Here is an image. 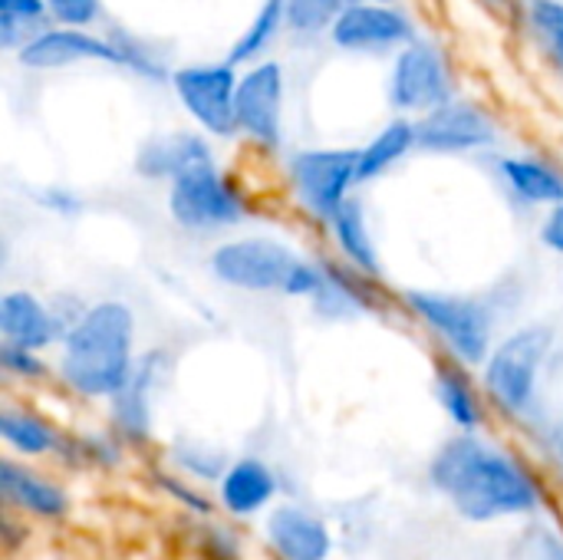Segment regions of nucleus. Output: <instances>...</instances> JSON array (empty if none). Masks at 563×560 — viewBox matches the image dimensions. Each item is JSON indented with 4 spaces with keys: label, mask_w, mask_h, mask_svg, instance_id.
Segmentation results:
<instances>
[{
    "label": "nucleus",
    "mask_w": 563,
    "mask_h": 560,
    "mask_svg": "<svg viewBox=\"0 0 563 560\" xmlns=\"http://www.w3.org/2000/svg\"><path fill=\"white\" fill-rule=\"evenodd\" d=\"M429 479L468 521L528 515L541 505V488L531 472L475 432L452 436L435 452Z\"/></svg>",
    "instance_id": "1"
},
{
    "label": "nucleus",
    "mask_w": 563,
    "mask_h": 560,
    "mask_svg": "<svg viewBox=\"0 0 563 560\" xmlns=\"http://www.w3.org/2000/svg\"><path fill=\"white\" fill-rule=\"evenodd\" d=\"M135 343V310L119 297L92 300L59 340L56 373L82 399H112L139 360Z\"/></svg>",
    "instance_id": "2"
},
{
    "label": "nucleus",
    "mask_w": 563,
    "mask_h": 560,
    "mask_svg": "<svg viewBox=\"0 0 563 560\" xmlns=\"http://www.w3.org/2000/svg\"><path fill=\"white\" fill-rule=\"evenodd\" d=\"M208 271L231 290L277 294L307 304L323 287V264L303 257L294 244L274 234H241L221 241L208 254Z\"/></svg>",
    "instance_id": "3"
},
{
    "label": "nucleus",
    "mask_w": 563,
    "mask_h": 560,
    "mask_svg": "<svg viewBox=\"0 0 563 560\" xmlns=\"http://www.w3.org/2000/svg\"><path fill=\"white\" fill-rule=\"evenodd\" d=\"M402 307L465 366H482L495 347V307L475 294L412 287Z\"/></svg>",
    "instance_id": "4"
},
{
    "label": "nucleus",
    "mask_w": 563,
    "mask_h": 560,
    "mask_svg": "<svg viewBox=\"0 0 563 560\" xmlns=\"http://www.w3.org/2000/svg\"><path fill=\"white\" fill-rule=\"evenodd\" d=\"M558 343L548 323H521L501 340H495L488 360L482 363L485 396L508 416H528L538 399L541 370Z\"/></svg>",
    "instance_id": "5"
},
{
    "label": "nucleus",
    "mask_w": 563,
    "mask_h": 560,
    "mask_svg": "<svg viewBox=\"0 0 563 560\" xmlns=\"http://www.w3.org/2000/svg\"><path fill=\"white\" fill-rule=\"evenodd\" d=\"M168 218L191 234H211V231H231L244 224L254 211L251 195L244 185L221 168V162L198 165L175 182H168Z\"/></svg>",
    "instance_id": "6"
},
{
    "label": "nucleus",
    "mask_w": 563,
    "mask_h": 560,
    "mask_svg": "<svg viewBox=\"0 0 563 560\" xmlns=\"http://www.w3.org/2000/svg\"><path fill=\"white\" fill-rule=\"evenodd\" d=\"M287 191L294 195L297 208L317 221L320 228L330 221V215L356 195L360 182V149H340V145H310L297 149L284 162Z\"/></svg>",
    "instance_id": "7"
},
{
    "label": "nucleus",
    "mask_w": 563,
    "mask_h": 560,
    "mask_svg": "<svg viewBox=\"0 0 563 560\" xmlns=\"http://www.w3.org/2000/svg\"><path fill=\"white\" fill-rule=\"evenodd\" d=\"M455 92V69L445 46L426 33L409 40L402 50L393 53L386 99L396 116H426L429 109L449 102Z\"/></svg>",
    "instance_id": "8"
},
{
    "label": "nucleus",
    "mask_w": 563,
    "mask_h": 560,
    "mask_svg": "<svg viewBox=\"0 0 563 560\" xmlns=\"http://www.w3.org/2000/svg\"><path fill=\"white\" fill-rule=\"evenodd\" d=\"M238 76L241 66H234L231 59H198V63L175 66L168 86L178 106L195 122V129H201L211 139L231 142L238 139V116H234Z\"/></svg>",
    "instance_id": "9"
},
{
    "label": "nucleus",
    "mask_w": 563,
    "mask_h": 560,
    "mask_svg": "<svg viewBox=\"0 0 563 560\" xmlns=\"http://www.w3.org/2000/svg\"><path fill=\"white\" fill-rule=\"evenodd\" d=\"M284 102H287V73L274 56L241 66L234 116L238 139H244L261 155H271L284 145Z\"/></svg>",
    "instance_id": "10"
},
{
    "label": "nucleus",
    "mask_w": 563,
    "mask_h": 560,
    "mask_svg": "<svg viewBox=\"0 0 563 560\" xmlns=\"http://www.w3.org/2000/svg\"><path fill=\"white\" fill-rule=\"evenodd\" d=\"M416 36H419V23L396 0L350 3L340 10V17L333 20V26L327 33V40L340 53H356V56L396 53Z\"/></svg>",
    "instance_id": "11"
},
{
    "label": "nucleus",
    "mask_w": 563,
    "mask_h": 560,
    "mask_svg": "<svg viewBox=\"0 0 563 560\" xmlns=\"http://www.w3.org/2000/svg\"><path fill=\"white\" fill-rule=\"evenodd\" d=\"M16 63L33 73H56L82 63H102V66H119L125 69V50L119 40L109 33H96L89 26H66V23H49L40 33H33L16 53Z\"/></svg>",
    "instance_id": "12"
},
{
    "label": "nucleus",
    "mask_w": 563,
    "mask_h": 560,
    "mask_svg": "<svg viewBox=\"0 0 563 560\" xmlns=\"http://www.w3.org/2000/svg\"><path fill=\"white\" fill-rule=\"evenodd\" d=\"M419 152L426 155H472L498 145V119L475 99L452 96L449 102L429 109L416 119Z\"/></svg>",
    "instance_id": "13"
},
{
    "label": "nucleus",
    "mask_w": 563,
    "mask_h": 560,
    "mask_svg": "<svg viewBox=\"0 0 563 560\" xmlns=\"http://www.w3.org/2000/svg\"><path fill=\"white\" fill-rule=\"evenodd\" d=\"M218 162L214 139L201 129H178V132H158L139 142L132 168L142 182H175L178 175Z\"/></svg>",
    "instance_id": "14"
},
{
    "label": "nucleus",
    "mask_w": 563,
    "mask_h": 560,
    "mask_svg": "<svg viewBox=\"0 0 563 560\" xmlns=\"http://www.w3.org/2000/svg\"><path fill=\"white\" fill-rule=\"evenodd\" d=\"M66 323L59 320L53 300H43L30 287H13L0 294V340L26 350L59 347Z\"/></svg>",
    "instance_id": "15"
},
{
    "label": "nucleus",
    "mask_w": 563,
    "mask_h": 560,
    "mask_svg": "<svg viewBox=\"0 0 563 560\" xmlns=\"http://www.w3.org/2000/svg\"><path fill=\"white\" fill-rule=\"evenodd\" d=\"M168 373V353L148 350L139 353L125 386L109 399L112 403V426L125 442H145L152 436V396L162 376Z\"/></svg>",
    "instance_id": "16"
},
{
    "label": "nucleus",
    "mask_w": 563,
    "mask_h": 560,
    "mask_svg": "<svg viewBox=\"0 0 563 560\" xmlns=\"http://www.w3.org/2000/svg\"><path fill=\"white\" fill-rule=\"evenodd\" d=\"M323 287L320 294L310 300V307L327 317V320H353L360 314H373L379 310V277H369L363 271H356L353 264L333 257H323Z\"/></svg>",
    "instance_id": "17"
},
{
    "label": "nucleus",
    "mask_w": 563,
    "mask_h": 560,
    "mask_svg": "<svg viewBox=\"0 0 563 560\" xmlns=\"http://www.w3.org/2000/svg\"><path fill=\"white\" fill-rule=\"evenodd\" d=\"M495 175L501 188L528 208H551L563 201V168L544 155L505 152L495 158Z\"/></svg>",
    "instance_id": "18"
},
{
    "label": "nucleus",
    "mask_w": 563,
    "mask_h": 560,
    "mask_svg": "<svg viewBox=\"0 0 563 560\" xmlns=\"http://www.w3.org/2000/svg\"><path fill=\"white\" fill-rule=\"evenodd\" d=\"M323 228H327L333 254L340 261L353 264L356 271H363L369 277H383V257H379V248H376V238H373V228L366 218V205L360 195L346 198L330 215V221Z\"/></svg>",
    "instance_id": "19"
},
{
    "label": "nucleus",
    "mask_w": 563,
    "mask_h": 560,
    "mask_svg": "<svg viewBox=\"0 0 563 560\" xmlns=\"http://www.w3.org/2000/svg\"><path fill=\"white\" fill-rule=\"evenodd\" d=\"M267 538L280 560H327L333 551L327 525L300 508H277L267 518Z\"/></svg>",
    "instance_id": "20"
},
{
    "label": "nucleus",
    "mask_w": 563,
    "mask_h": 560,
    "mask_svg": "<svg viewBox=\"0 0 563 560\" xmlns=\"http://www.w3.org/2000/svg\"><path fill=\"white\" fill-rule=\"evenodd\" d=\"M435 399L459 432H475L485 422V399L468 376V366L445 353L435 366Z\"/></svg>",
    "instance_id": "21"
},
{
    "label": "nucleus",
    "mask_w": 563,
    "mask_h": 560,
    "mask_svg": "<svg viewBox=\"0 0 563 560\" xmlns=\"http://www.w3.org/2000/svg\"><path fill=\"white\" fill-rule=\"evenodd\" d=\"M412 152H419V132L412 116H393L366 145H360V182L369 185L402 165Z\"/></svg>",
    "instance_id": "22"
},
{
    "label": "nucleus",
    "mask_w": 563,
    "mask_h": 560,
    "mask_svg": "<svg viewBox=\"0 0 563 560\" xmlns=\"http://www.w3.org/2000/svg\"><path fill=\"white\" fill-rule=\"evenodd\" d=\"M218 495H221V505L231 515L247 518V515H257L277 495V479H274L267 462H261V459H238V462H231L224 469Z\"/></svg>",
    "instance_id": "23"
},
{
    "label": "nucleus",
    "mask_w": 563,
    "mask_h": 560,
    "mask_svg": "<svg viewBox=\"0 0 563 560\" xmlns=\"http://www.w3.org/2000/svg\"><path fill=\"white\" fill-rule=\"evenodd\" d=\"M0 492L13 508L36 515V518H63L69 508V498L59 485L40 479L36 472L16 465L13 459L0 462Z\"/></svg>",
    "instance_id": "24"
},
{
    "label": "nucleus",
    "mask_w": 563,
    "mask_h": 560,
    "mask_svg": "<svg viewBox=\"0 0 563 560\" xmlns=\"http://www.w3.org/2000/svg\"><path fill=\"white\" fill-rule=\"evenodd\" d=\"M284 30H287V0H261L254 17L247 20V26L228 46L224 59H231L234 66H247L254 59H264Z\"/></svg>",
    "instance_id": "25"
},
{
    "label": "nucleus",
    "mask_w": 563,
    "mask_h": 560,
    "mask_svg": "<svg viewBox=\"0 0 563 560\" xmlns=\"http://www.w3.org/2000/svg\"><path fill=\"white\" fill-rule=\"evenodd\" d=\"M0 436L16 455H26V459L49 455V452L63 449L59 432L43 416H36L23 406H3L0 409Z\"/></svg>",
    "instance_id": "26"
},
{
    "label": "nucleus",
    "mask_w": 563,
    "mask_h": 560,
    "mask_svg": "<svg viewBox=\"0 0 563 560\" xmlns=\"http://www.w3.org/2000/svg\"><path fill=\"white\" fill-rule=\"evenodd\" d=\"M49 23V0H0V50L16 53Z\"/></svg>",
    "instance_id": "27"
},
{
    "label": "nucleus",
    "mask_w": 563,
    "mask_h": 560,
    "mask_svg": "<svg viewBox=\"0 0 563 560\" xmlns=\"http://www.w3.org/2000/svg\"><path fill=\"white\" fill-rule=\"evenodd\" d=\"M525 17L548 63L563 79V0H528Z\"/></svg>",
    "instance_id": "28"
},
{
    "label": "nucleus",
    "mask_w": 563,
    "mask_h": 560,
    "mask_svg": "<svg viewBox=\"0 0 563 560\" xmlns=\"http://www.w3.org/2000/svg\"><path fill=\"white\" fill-rule=\"evenodd\" d=\"M343 7L346 0H287V33L297 40H320Z\"/></svg>",
    "instance_id": "29"
},
{
    "label": "nucleus",
    "mask_w": 563,
    "mask_h": 560,
    "mask_svg": "<svg viewBox=\"0 0 563 560\" xmlns=\"http://www.w3.org/2000/svg\"><path fill=\"white\" fill-rule=\"evenodd\" d=\"M0 370L13 380H23V383H40L49 376L43 350H26V347L3 343V340H0Z\"/></svg>",
    "instance_id": "30"
},
{
    "label": "nucleus",
    "mask_w": 563,
    "mask_h": 560,
    "mask_svg": "<svg viewBox=\"0 0 563 560\" xmlns=\"http://www.w3.org/2000/svg\"><path fill=\"white\" fill-rule=\"evenodd\" d=\"M33 201H36L46 215L66 218V221H69V218H79L82 208H86L82 195H76L69 185H43V188L33 191Z\"/></svg>",
    "instance_id": "31"
},
{
    "label": "nucleus",
    "mask_w": 563,
    "mask_h": 560,
    "mask_svg": "<svg viewBox=\"0 0 563 560\" xmlns=\"http://www.w3.org/2000/svg\"><path fill=\"white\" fill-rule=\"evenodd\" d=\"M49 17L53 23L66 26H92L102 17L99 0H49Z\"/></svg>",
    "instance_id": "32"
},
{
    "label": "nucleus",
    "mask_w": 563,
    "mask_h": 560,
    "mask_svg": "<svg viewBox=\"0 0 563 560\" xmlns=\"http://www.w3.org/2000/svg\"><path fill=\"white\" fill-rule=\"evenodd\" d=\"M178 462H181V469H188V472H195L201 479H221L224 469H228L224 459L214 449H208V446H185V449H178Z\"/></svg>",
    "instance_id": "33"
},
{
    "label": "nucleus",
    "mask_w": 563,
    "mask_h": 560,
    "mask_svg": "<svg viewBox=\"0 0 563 560\" xmlns=\"http://www.w3.org/2000/svg\"><path fill=\"white\" fill-rule=\"evenodd\" d=\"M538 238L548 251L563 254V201L551 205L541 218V228H538Z\"/></svg>",
    "instance_id": "34"
},
{
    "label": "nucleus",
    "mask_w": 563,
    "mask_h": 560,
    "mask_svg": "<svg viewBox=\"0 0 563 560\" xmlns=\"http://www.w3.org/2000/svg\"><path fill=\"white\" fill-rule=\"evenodd\" d=\"M531 560H563V541L551 531H541L534 538V548H531Z\"/></svg>",
    "instance_id": "35"
},
{
    "label": "nucleus",
    "mask_w": 563,
    "mask_h": 560,
    "mask_svg": "<svg viewBox=\"0 0 563 560\" xmlns=\"http://www.w3.org/2000/svg\"><path fill=\"white\" fill-rule=\"evenodd\" d=\"M158 485H162V488H168V492H172V495H175L178 502L191 505L195 512H205V502H201L198 495H191V488H185L181 482H175V479H165V475H162V479H158Z\"/></svg>",
    "instance_id": "36"
},
{
    "label": "nucleus",
    "mask_w": 563,
    "mask_h": 560,
    "mask_svg": "<svg viewBox=\"0 0 563 560\" xmlns=\"http://www.w3.org/2000/svg\"><path fill=\"white\" fill-rule=\"evenodd\" d=\"M554 452H558V462H561V472H563V422L558 426V432H554Z\"/></svg>",
    "instance_id": "37"
},
{
    "label": "nucleus",
    "mask_w": 563,
    "mask_h": 560,
    "mask_svg": "<svg viewBox=\"0 0 563 560\" xmlns=\"http://www.w3.org/2000/svg\"><path fill=\"white\" fill-rule=\"evenodd\" d=\"M478 7H485V10H505L508 7V0H475Z\"/></svg>",
    "instance_id": "38"
},
{
    "label": "nucleus",
    "mask_w": 563,
    "mask_h": 560,
    "mask_svg": "<svg viewBox=\"0 0 563 560\" xmlns=\"http://www.w3.org/2000/svg\"><path fill=\"white\" fill-rule=\"evenodd\" d=\"M350 3H366V0H346V7H350Z\"/></svg>",
    "instance_id": "39"
}]
</instances>
